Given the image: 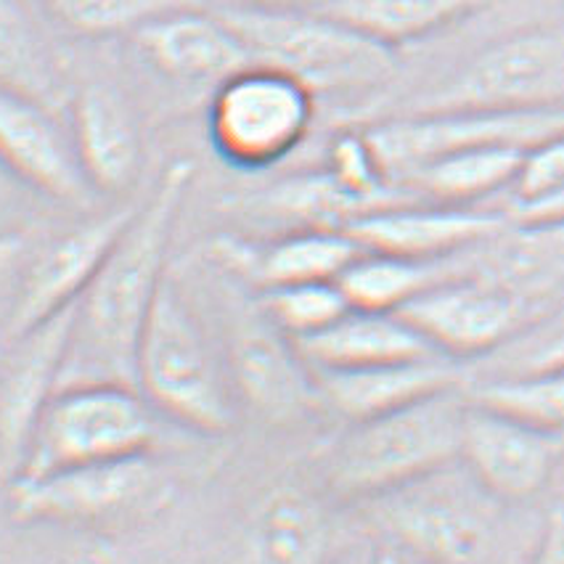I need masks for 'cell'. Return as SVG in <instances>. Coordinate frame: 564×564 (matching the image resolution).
<instances>
[{
  "label": "cell",
  "instance_id": "6da1fadb",
  "mask_svg": "<svg viewBox=\"0 0 564 564\" xmlns=\"http://www.w3.org/2000/svg\"><path fill=\"white\" fill-rule=\"evenodd\" d=\"M192 178L194 165L188 160L173 162L162 173L154 194L135 209L85 286L56 390L77 384L135 387L138 339L170 273V241Z\"/></svg>",
  "mask_w": 564,
  "mask_h": 564
},
{
  "label": "cell",
  "instance_id": "7a4b0ae2",
  "mask_svg": "<svg viewBox=\"0 0 564 564\" xmlns=\"http://www.w3.org/2000/svg\"><path fill=\"white\" fill-rule=\"evenodd\" d=\"M467 395L462 387L350 424L318 456L326 490L347 501L387 494L445 471L458 462Z\"/></svg>",
  "mask_w": 564,
  "mask_h": 564
},
{
  "label": "cell",
  "instance_id": "3957f363",
  "mask_svg": "<svg viewBox=\"0 0 564 564\" xmlns=\"http://www.w3.org/2000/svg\"><path fill=\"white\" fill-rule=\"evenodd\" d=\"M218 14L239 32L254 64L284 72L313 96L371 90L398 72L395 48L316 9L258 3L226 6Z\"/></svg>",
  "mask_w": 564,
  "mask_h": 564
},
{
  "label": "cell",
  "instance_id": "277c9868",
  "mask_svg": "<svg viewBox=\"0 0 564 564\" xmlns=\"http://www.w3.org/2000/svg\"><path fill=\"white\" fill-rule=\"evenodd\" d=\"M135 387L167 422L202 435L234 427V384L207 334L165 275L135 350Z\"/></svg>",
  "mask_w": 564,
  "mask_h": 564
},
{
  "label": "cell",
  "instance_id": "5b68a950",
  "mask_svg": "<svg viewBox=\"0 0 564 564\" xmlns=\"http://www.w3.org/2000/svg\"><path fill=\"white\" fill-rule=\"evenodd\" d=\"M160 419L135 387H64L37 419L19 477L152 454Z\"/></svg>",
  "mask_w": 564,
  "mask_h": 564
},
{
  "label": "cell",
  "instance_id": "8992f818",
  "mask_svg": "<svg viewBox=\"0 0 564 564\" xmlns=\"http://www.w3.org/2000/svg\"><path fill=\"white\" fill-rule=\"evenodd\" d=\"M564 109V22L533 24L480 51L462 72L400 115Z\"/></svg>",
  "mask_w": 564,
  "mask_h": 564
},
{
  "label": "cell",
  "instance_id": "52a82bcc",
  "mask_svg": "<svg viewBox=\"0 0 564 564\" xmlns=\"http://www.w3.org/2000/svg\"><path fill=\"white\" fill-rule=\"evenodd\" d=\"M316 96L284 72L252 64L218 83L209 138L228 165L265 170L286 160L311 133Z\"/></svg>",
  "mask_w": 564,
  "mask_h": 564
},
{
  "label": "cell",
  "instance_id": "ba28073f",
  "mask_svg": "<svg viewBox=\"0 0 564 564\" xmlns=\"http://www.w3.org/2000/svg\"><path fill=\"white\" fill-rule=\"evenodd\" d=\"M364 130L379 165L398 186V181L409 175L411 170L427 165V162L448 152H456V149H533L535 143L564 133V109H469L435 111V115H395Z\"/></svg>",
  "mask_w": 564,
  "mask_h": 564
},
{
  "label": "cell",
  "instance_id": "9c48e42d",
  "mask_svg": "<svg viewBox=\"0 0 564 564\" xmlns=\"http://www.w3.org/2000/svg\"><path fill=\"white\" fill-rule=\"evenodd\" d=\"M528 303L490 281L458 273L398 311L443 358H475L496 350L522 326Z\"/></svg>",
  "mask_w": 564,
  "mask_h": 564
},
{
  "label": "cell",
  "instance_id": "30bf717a",
  "mask_svg": "<svg viewBox=\"0 0 564 564\" xmlns=\"http://www.w3.org/2000/svg\"><path fill=\"white\" fill-rule=\"evenodd\" d=\"M562 454V435L467 398L458 462L485 496L524 501L546 488Z\"/></svg>",
  "mask_w": 564,
  "mask_h": 564
},
{
  "label": "cell",
  "instance_id": "8fae6325",
  "mask_svg": "<svg viewBox=\"0 0 564 564\" xmlns=\"http://www.w3.org/2000/svg\"><path fill=\"white\" fill-rule=\"evenodd\" d=\"M226 356L234 392L268 422L297 424L324 411L316 373L300 356L297 345L275 329L260 305L258 316L241 321L231 332Z\"/></svg>",
  "mask_w": 564,
  "mask_h": 564
},
{
  "label": "cell",
  "instance_id": "7c38bea8",
  "mask_svg": "<svg viewBox=\"0 0 564 564\" xmlns=\"http://www.w3.org/2000/svg\"><path fill=\"white\" fill-rule=\"evenodd\" d=\"M160 485L152 456L85 464L37 477H19L14 507L28 520L98 522L141 507Z\"/></svg>",
  "mask_w": 564,
  "mask_h": 564
},
{
  "label": "cell",
  "instance_id": "4fadbf2b",
  "mask_svg": "<svg viewBox=\"0 0 564 564\" xmlns=\"http://www.w3.org/2000/svg\"><path fill=\"white\" fill-rule=\"evenodd\" d=\"M507 213L480 205H437V202H398L350 220L345 231L366 252L398 258L443 260L469 252L509 226Z\"/></svg>",
  "mask_w": 564,
  "mask_h": 564
},
{
  "label": "cell",
  "instance_id": "5bb4252c",
  "mask_svg": "<svg viewBox=\"0 0 564 564\" xmlns=\"http://www.w3.org/2000/svg\"><path fill=\"white\" fill-rule=\"evenodd\" d=\"M437 480L441 471L377 498L379 517L384 528L422 560L432 564L477 562L490 541L488 514Z\"/></svg>",
  "mask_w": 564,
  "mask_h": 564
},
{
  "label": "cell",
  "instance_id": "9a60e30c",
  "mask_svg": "<svg viewBox=\"0 0 564 564\" xmlns=\"http://www.w3.org/2000/svg\"><path fill=\"white\" fill-rule=\"evenodd\" d=\"M135 209L120 207L115 213L98 215L45 245L22 281L14 318H11V337H22L83 297L85 286L133 220Z\"/></svg>",
  "mask_w": 564,
  "mask_h": 564
},
{
  "label": "cell",
  "instance_id": "2e32d148",
  "mask_svg": "<svg viewBox=\"0 0 564 564\" xmlns=\"http://www.w3.org/2000/svg\"><path fill=\"white\" fill-rule=\"evenodd\" d=\"M77 303L17 337L0 379V467L22 469L37 419L54 398L58 371L75 329Z\"/></svg>",
  "mask_w": 564,
  "mask_h": 564
},
{
  "label": "cell",
  "instance_id": "e0dca14e",
  "mask_svg": "<svg viewBox=\"0 0 564 564\" xmlns=\"http://www.w3.org/2000/svg\"><path fill=\"white\" fill-rule=\"evenodd\" d=\"M0 165L48 199L88 207L94 188L85 181L72 135L58 128L48 107L0 88Z\"/></svg>",
  "mask_w": 564,
  "mask_h": 564
},
{
  "label": "cell",
  "instance_id": "ac0fdd59",
  "mask_svg": "<svg viewBox=\"0 0 564 564\" xmlns=\"http://www.w3.org/2000/svg\"><path fill=\"white\" fill-rule=\"evenodd\" d=\"M143 58L173 80L223 83L252 67L254 58L239 32L218 11L202 6L167 11L133 32Z\"/></svg>",
  "mask_w": 564,
  "mask_h": 564
},
{
  "label": "cell",
  "instance_id": "d6986e66",
  "mask_svg": "<svg viewBox=\"0 0 564 564\" xmlns=\"http://www.w3.org/2000/svg\"><path fill=\"white\" fill-rule=\"evenodd\" d=\"M213 249L228 271L258 292L307 281H337L364 254V247L345 228H303L271 245H249L226 236Z\"/></svg>",
  "mask_w": 564,
  "mask_h": 564
},
{
  "label": "cell",
  "instance_id": "ffe728a7",
  "mask_svg": "<svg viewBox=\"0 0 564 564\" xmlns=\"http://www.w3.org/2000/svg\"><path fill=\"white\" fill-rule=\"evenodd\" d=\"M313 373L324 411H334L350 424L462 387V373L443 356L369 369H313Z\"/></svg>",
  "mask_w": 564,
  "mask_h": 564
},
{
  "label": "cell",
  "instance_id": "44dd1931",
  "mask_svg": "<svg viewBox=\"0 0 564 564\" xmlns=\"http://www.w3.org/2000/svg\"><path fill=\"white\" fill-rule=\"evenodd\" d=\"M72 147L96 194H120L135 178L141 143L128 107L115 90L85 85L72 101Z\"/></svg>",
  "mask_w": 564,
  "mask_h": 564
},
{
  "label": "cell",
  "instance_id": "7402d4cb",
  "mask_svg": "<svg viewBox=\"0 0 564 564\" xmlns=\"http://www.w3.org/2000/svg\"><path fill=\"white\" fill-rule=\"evenodd\" d=\"M334 546L329 511L316 496L284 485L254 509L245 535L247 564H326Z\"/></svg>",
  "mask_w": 564,
  "mask_h": 564
},
{
  "label": "cell",
  "instance_id": "603a6c76",
  "mask_svg": "<svg viewBox=\"0 0 564 564\" xmlns=\"http://www.w3.org/2000/svg\"><path fill=\"white\" fill-rule=\"evenodd\" d=\"M300 356L311 369H369L437 356L398 313L347 311L329 329L297 339Z\"/></svg>",
  "mask_w": 564,
  "mask_h": 564
},
{
  "label": "cell",
  "instance_id": "cb8c5ba5",
  "mask_svg": "<svg viewBox=\"0 0 564 564\" xmlns=\"http://www.w3.org/2000/svg\"><path fill=\"white\" fill-rule=\"evenodd\" d=\"M528 149L517 147H469L456 149L427 165L411 170L398 181L413 199L437 205L475 207L496 194H509Z\"/></svg>",
  "mask_w": 564,
  "mask_h": 564
},
{
  "label": "cell",
  "instance_id": "d4e9b609",
  "mask_svg": "<svg viewBox=\"0 0 564 564\" xmlns=\"http://www.w3.org/2000/svg\"><path fill=\"white\" fill-rule=\"evenodd\" d=\"M490 3L494 0H324L311 9L398 48L464 22Z\"/></svg>",
  "mask_w": 564,
  "mask_h": 564
},
{
  "label": "cell",
  "instance_id": "484cf974",
  "mask_svg": "<svg viewBox=\"0 0 564 564\" xmlns=\"http://www.w3.org/2000/svg\"><path fill=\"white\" fill-rule=\"evenodd\" d=\"M464 268H467V252L443 260H416L364 249V254L339 275L337 284L356 311L398 313L422 292L464 273Z\"/></svg>",
  "mask_w": 564,
  "mask_h": 564
},
{
  "label": "cell",
  "instance_id": "4316f807",
  "mask_svg": "<svg viewBox=\"0 0 564 564\" xmlns=\"http://www.w3.org/2000/svg\"><path fill=\"white\" fill-rule=\"evenodd\" d=\"M0 88L54 107L58 77L48 48L14 0H0Z\"/></svg>",
  "mask_w": 564,
  "mask_h": 564
},
{
  "label": "cell",
  "instance_id": "83f0119b",
  "mask_svg": "<svg viewBox=\"0 0 564 564\" xmlns=\"http://www.w3.org/2000/svg\"><path fill=\"white\" fill-rule=\"evenodd\" d=\"M471 403L522 419L538 430L564 432V366L524 369L464 392Z\"/></svg>",
  "mask_w": 564,
  "mask_h": 564
},
{
  "label": "cell",
  "instance_id": "f1b7e54d",
  "mask_svg": "<svg viewBox=\"0 0 564 564\" xmlns=\"http://www.w3.org/2000/svg\"><path fill=\"white\" fill-rule=\"evenodd\" d=\"M258 305L275 329L284 332L292 343L329 329L347 311H352L337 281L273 286L258 292Z\"/></svg>",
  "mask_w": 564,
  "mask_h": 564
},
{
  "label": "cell",
  "instance_id": "f546056e",
  "mask_svg": "<svg viewBox=\"0 0 564 564\" xmlns=\"http://www.w3.org/2000/svg\"><path fill=\"white\" fill-rule=\"evenodd\" d=\"M51 17L83 37L133 35L167 11L202 6V0H41Z\"/></svg>",
  "mask_w": 564,
  "mask_h": 564
},
{
  "label": "cell",
  "instance_id": "4dcf8cb0",
  "mask_svg": "<svg viewBox=\"0 0 564 564\" xmlns=\"http://www.w3.org/2000/svg\"><path fill=\"white\" fill-rule=\"evenodd\" d=\"M564 192V133L546 138L524 152V160L509 188L511 207L507 215L549 202Z\"/></svg>",
  "mask_w": 564,
  "mask_h": 564
},
{
  "label": "cell",
  "instance_id": "1f68e13d",
  "mask_svg": "<svg viewBox=\"0 0 564 564\" xmlns=\"http://www.w3.org/2000/svg\"><path fill=\"white\" fill-rule=\"evenodd\" d=\"M530 564H564V507L549 511L541 541Z\"/></svg>",
  "mask_w": 564,
  "mask_h": 564
},
{
  "label": "cell",
  "instance_id": "d6a6232c",
  "mask_svg": "<svg viewBox=\"0 0 564 564\" xmlns=\"http://www.w3.org/2000/svg\"><path fill=\"white\" fill-rule=\"evenodd\" d=\"M509 220L514 223H564V192L551 196L549 202L541 205L520 209V213H511Z\"/></svg>",
  "mask_w": 564,
  "mask_h": 564
},
{
  "label": "cell",
  "instance_id": "836d02e7",
  "mask_svg": "<svg viewBox=\"0 0 564 564\" xmlns=\"http://www.w3.org/2000/svg\"><path fill=\"white\" fill-rule=\"evenodd\" d=\"M564 366V332L551 337L546 345H541L524 364H520V371L524 369H556Z\"/></svg>",
  "mask_w": 564,
  "mask_h": 564
},
{
  "label": "cell",
  "instance_id": "e575fe53",
  "mask_svg": "<svg viewBox=\"0 0 564 564\" xmlns=\"http://www.w3.org/2000/svg\"><path fill=\"white\" fill-rule=\"evenodd\" d=\"M377 564H409V562L400 560L398 554H382V556H379V560H377Z\"/></svg>",
  "mask_w": 564,
  "mask_h": 564
},
{
  "label": "cell",
  "instance_id": "d590c367",
  "mask_svg": "<svg viewBox=\"0 0 564 564\" xmlns=\"http://www.w3.org/2000/svg\"><path fill=\"white\" fill-rule=\"evenodd\" d=\"M275 3H294V0H275ZM313 3H324V0H313Z\"/></svg>",
  "mask_w": 564,
  "mask_h": 564
}]
</instances>
